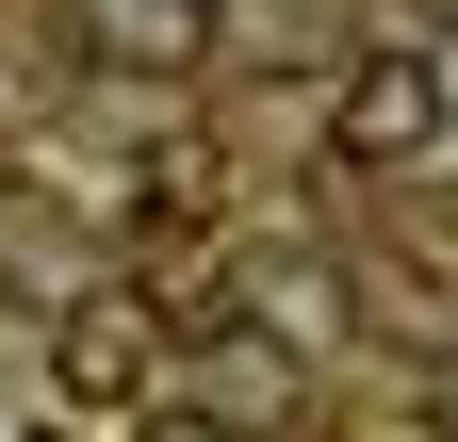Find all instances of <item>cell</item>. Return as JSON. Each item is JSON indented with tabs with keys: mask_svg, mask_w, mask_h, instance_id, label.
Listing matches in <instances>:
<instances>
[{
	"mask_svg": "<svg viewBox=\"0 0 458 442\" xmlns=\"http://www.w3.org/2000/svg\"><path fill=\"white\" fill-rule=\"evenodd\" d=\"M327 148H344V164H426V148H442V98H426V66H393V49H377V66H344V98H327Z\"/></svg>",
	"mask_w": 458,
	"mask_h": 442,
	"instance_id": "obj_2",
	"label": "cell"
},
{
	"mask_svg": "<svg viewBox=\"0 0 458 442\" xmlns=\"http://www.w3.org/2000/svg\"><path fill=\"white\" fill-rule=\"evenodd\" d=\"M131 442H229V426H197V410H148V426H131Z\"/></svg>",
	"mask_w": 458,
	"mask_h": 442,
	"instance_id": "obj_4",
	"label": "cell"
},
{
	"mask_svg": "<svg viewBox=\"0 0 458 442\" xmlns=\"http://www.w3.org/2000/svg\"><path fill=\"white\" fill-rule=\"evenodd\" d=\"M49 377H66L82 410H148V377H164V311H148V295H82L66 327H49Z\"/></svg>",
	"mask_w": 458,
	"mask_h": 442,
	"instance_id": "obj_1",
	"label": "cell"
},
{
	"mask_svg": "<svg viewBox=\"0 0 458 442\" xmlns=\"http://www.w3.org/2000/svg\"><path fill=\"white\" fill-rule=\"evenodd\" d=\"M82 33L114 49V66H197L213 17H197V0H82Z\"/></svg>",
	"mask_w": 458,
	"mask_h": 442,
	"instance_id": "obj_3",
	"label": "cell"
},
{
	"mask_svg": "<svg viewBox=\"0 0 458 442\" xmlns=\"http://www.w3.org/2000/svg\"><path fill=\"white\" fill-rule=\"evenodd\" d=\"M426 98H442V132H458V49H442V66H426Z\"/></svg>",
	"mask_w": 458,
	"mask_h": 442,
	"instance_id": "obj_5",
	"label": "cell"
}]
</instances>
